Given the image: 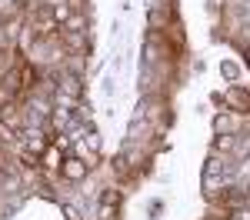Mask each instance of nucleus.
<instances>
[{
	"mask_svg": "<svg viewBox=\"0 0 250 220\" xmlns=\"http://www.w3.org/2000/svg\"><path fill=\"white\" fill-rule=\"evenodd\" d=\"M230 220H250V210H237V214H233Z\"/></svg>",
	"mask_w": 250,
	"mask_h": 220,
	"instance_id": "1a4fd4ad",
	"label": "nucleus"
},
{
	"mask_svg": "<svg viewBox=\"0 0 250 220\" xmlns=\"http://www.w3.org/2000/svg\"><path fill=\"white\" fill-rule=\"evenodd\" d=\"M83 174H87V163H83V160L70 157L67 163H63V177H67V180H80Z\"/></svg>",
	"mask_w": 250,
	"mask_h": 220,
	"instance_id": "39448f33",
	"label": "nucleus"
},
{
	"mask_svg": "<svg viewBox=\"0 0 250 220\" xmlns=\"http://www.w3.org/2000/svg\"><path fill=\"white\" fill-rule=\"evenodd\" d=\"M117 203H120V194H117V190H107V194H104V207H100V220H114Z\"/></svg>",
	"mask_w": 250,
	"mask_h": 220,
	"instance_id": "20e7f679",
	"label": "nucleus"
},
{
	"mask_svg": "<svg viewBox=\"0 0 250 220\" xmlns=\"http://www.w3.org/2000/svg\"><path fill=\"white\" fill-rule=\"evenodd\" d=\"M57 23H60L57 7H40V14L34 17V30H37V34H54Z\"/></svg>",
	"mask_w": 250,
	"mask_h": 220,
	"instance_id": "f257e3e1",
	"label": "nucleus"
},
{
	"mask_svg": "<svg viewBox=\"0 0 250 220\" xmlns=\"http://www.w3.org/2000/svg\"><path fill=\"white\" fill-rule=\"evenodd\" d=\"M227 103H230L237 114H250V94L244 87H230L227 90Z\"/></svg>",
	"mask_w": 250,
	"mask_h": 220,
	"instance_id": "f03ea898",
	"label": "nucleus"
},
{
	"mask_svg": "<svg viewBox=\"0 0 250 220\" xmlns=\"http://www.w3.org/2000/svg\"><path fill=\"white\" fill-rule=\"evenodd\" d=\"M43 147H47V140L40 137V134H27V150H30V154H40Z\"/></svg>",
	"mask_w": 250,
	"mask_h": 220,
	"instance_id": "0eeeda50",
	"label": "nucleus"
},
{
	"mask_svg": "<svg viewBox=\"0 0 250 220\" xmlns=\"http://www.w3.org/2000/svg\"><path fill=\"white\" fill-rule=\"evenodd\" d=\"M0 120H3V123H10V127H17V123H20L17 107H10V103H7V107H0Z\"/></svg>",
	"mask_w": 250,
	"mask_h": 220,
	"instance_id": "423d86ee",
	"label": "nucleus"
},
{
	"mask_svg": "<svg viewBox=\"0 0 250 220\" xmlns=\"http://www.w3.org/2000/svg\"><path fill=\"white\" fill-rule=\"evenodd\" d=\"M224 203H227V207H240V203H244V194H240V190H230V194H224Z\"/></svg>",
	"mask_w": 250,
	"mask_h": 220,
	"instance_id": "6e6552de",
	"label": "nucleus"
},
{
	"mask_svg": "<svg viewBox=\"0 0 250 220\" xmlns=\"http://www.w3.org/2000/svg\"><path fill=\"white\" fill-rule=\"evenodd\" d=\"M247 60H250V54H247Z\"/></svg>",
	"mask_w": 250,
	"mask_h": 220,
	"instance_id": "9d476101",
	"label": "nucleus"
},
{
	"mask_svg": "<svg viewBox=\"0 0 250 220\" xmlns=\"http://www.w3.org/2000/svg\"><path fill=\"white\" fill-rule=\"evenodd\" d=\"M60 94H67L70 100H80L83 87H80V77H77V74H63V77H60Z\"/></svg>",
	"mask_w": 250,
	"mask_h": 220,
	"instance_id": "7ed1b4c3",
	"label": "nucleus"
}]
</instances>
